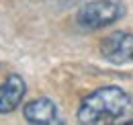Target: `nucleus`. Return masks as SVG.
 Listing matches in <instances>:
<instances>
[{
  "label": "nucleus",
  "instance_id": "nucleus-6",
  "mask_svg": "<svg viewBox=\"0 0 133 125\" xmlns=\"http://www.w3.org/2000/svg\"><path fill=\"white\" fill-rule=\"evenodd\" d=\"M55 2H59L62 6H70V4H76L78 0H55Z\"/></svg>",
  "mask_w": 133,
  "mask_h": 125
},
{
  "label": "nucleus",
  "instance_id": "nucleus-1",
  "mask_svg": "<svg viewBox=\"0 0 133 125\" xmlns=\"http://www.w3.org/2000/svg\"><path fill=\"white\" fill-rule=\"evenodd\" d=\"M133 119V98L119 86H102L88 94L78 109L84 125H123Z\"/></svg>",
  "mask_w": 133,
  "mask_h": 125
},
{
  "label": "nucleus",
  "instance_id": "nucleus-2",
  "mask_svg": "<svg viewBox=\"0 0 133 125\" xmlns=\"http://www.w3.org/2000/svg\"><path fill=\"white\" fill-rule=\"evenodd\" d=\"M125 12L123 4L121 2H115V0H92L88 4H82L78 15H76V21L82 29H88V31H96V29H102V27H109L113 25L115 21H119Z\"/></svg>",
  "mask_w": 133,
  "mask_h": 125
},
{
  "label": "nucleus",
  "instance_id": "nucleus-5",
  "mask_svg": "<svg viewBox=\"0 0 133 125\" xmlns=\"http://www.w3.org/2000/svg\"><path fill=\"white\" fill-rule=\"evenodd\" d=\"M25 119L35 125H53L59 123L57 107L51 98H35L25 105Z\"/></svg>",
  "mask_w": 133,
  "mask_h": 125
},
{
  "label": "nucleus",
  "instance_id": "nucleus-4",
  "mask_svg": "<svg viewBox=\"0 0 133 125\" xmlns=\"http://www.w3.org/2000/svg\"><path fill=\"white\" fill-rule=\"evenodd\" d=\"M27 92L25 80L12 74L0 84V115L4 113H12L18 105L23 103V96Z\"/></svg>",
  "mask_w": 133,
  "mask_h": 125
},
{
  "label": "nucleus",
  "instance_id": "nucleus-3",
  "mask_svg": "<svg viewBox=\"0 0 133 125\" xmlns=\"http://www.w3.org/2000/svg\"><path fill=\"white\" fill-rule=\"evenodd\" d=\"M100 53L107 62L111 64H129L133 62V33L127 31H115L109 37L102 39Z\"/></svg>",
  "mask_w": 133,
  "mask_h": 125
}]
</instances>
